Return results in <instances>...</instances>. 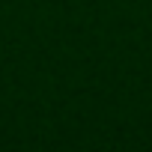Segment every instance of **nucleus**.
<instances>
[]
</instances>
